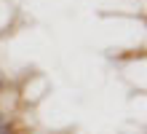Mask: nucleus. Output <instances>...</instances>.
I'll return each instance as SVG.
<instances>
[{"label":"nucleus","mask_w":147,"mask_h":134,"mask_svg":"<svg viewBox=\"0 0 147 134\" xmlns=\"http://www.w3.org/2000/svg\"><path fill=\"white\" fill-rule=\"evenodd\" d=\"M0 134H11V123H5L3 115H0Z\"/></svg>","instance_id":"obj_1"},{"label":"nucleus","mask_w":147,"mask_h":134,"mask_svg":"<svg viewBox=\"0 0 147 134\" xmlns=\"http://www.w3.org/2000/svg\"><path fill=\"white\" fill-rule=\"evenodd\" d=\"M0 91H3V80H0Z\"/></svg>","instance_id":"obj_2"}]
</instances>
